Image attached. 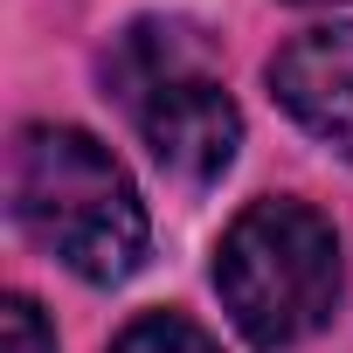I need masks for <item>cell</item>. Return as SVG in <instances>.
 Masks as SVG:
<instances>
[{
	"label": "cell",
	"instance_id": "6da1fadb",
	"mask_svg": "<svg viewBox=\"0 0 353 353\" xmlns=\"http://www.w3.org/2000/svg\"><path fill=\"white\" fill-rule=\"evenodd\" d=\"M14 222L83 284H125L145 256V201L132 173L77 125H28L8 159Z\"/></svg>",
	"mask_w": 353,
	"mask_h": 353
},
{
	"label": "cell",
	"instance_id": "7a4b0ae2",
	"mask_svg": "<svg viewBox=\"0 0 353 353\" xmlns=\"http://www.w3.org/2000/svg\"><path fill=\"white\" fill-rule=\"evenodd\" d=\"M215 291L236 319V332L263 353L312 339L339 312V236L319 208L277 194L250 201L215 256Z\"/></svg>",
	"mask_w": 353,
	"mask_h": 353
},
{
	"label": "cell",
	"instance_id": "3957f363",
	"mask_svg": "<svg viewBox=\"0 0 353 353\" xmlns=\"http://www.w3.org/2000/svg\"><path fill=\"white\" fill-rule=\"evenodd\" d=\"M188 28H132L111 56V83L132 104L152 159L181 181H215L243 145V111L188 56Z\"/></svg>",
	"mask_w": 353,
	"mask_h": 353
},
{
	"label": "cell",
	"instance_id": "277c9868",
	"mask_svg": "<svg viewBox=\"0 0 353 353\" xmlns=\"http://www.w3.org/2000/svg\"><path fill=\"white\" fill-rule=\"evenodd\" d=\"M270 90L305 132H319L332 152L353 159V21L298 35L270 63Z\"/></svg>",
	"mask_w": 353,
	"mask_h": 353
},
{
	"label": "cell",
	"instance_id": "5b68a950",
	"mask_svg": "<svg viewBox=\"0 0 353 353\" xmlns=\"http://www.w3.org/2000/svg\"><path fill=\"white\" fill-rule=\"evenodd\" d=\"M111 353H222V346L181 312H145V319H132L111 339Z\"/></svg>",
	"mask_w": 353,
	"mask_h": 353
},
{
	"label": "cell",
	"instance_id": "8992f818",
	"mask_svg": "<svg viewBox=\"0 0 353 353\" xmlns=\"http://www.w3.org/2000/svg\"><path fill=\"white\" fill-rule=\"evenodd\" d=\"M0 339H8V353H56V325L42 319L35 298H8L0 305Z\"/></svg>",
	"mask_w": 353,
	"mask_h": 353
}]
</instances>
